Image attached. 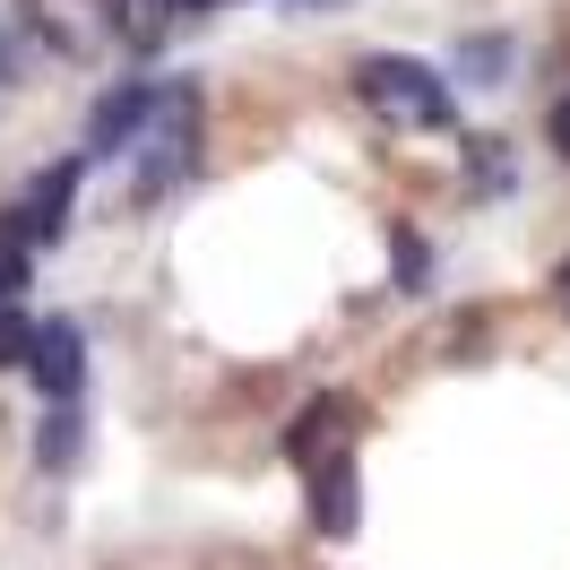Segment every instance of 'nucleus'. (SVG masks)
<instances>
[{
  "instance_id": "nucleus-1",
  "label": "nucleus",
  "mask_w": 570,
  "mask_h": 570,
  "mask_svg": "<svg viewBox=\"0 0 570 570\" xmlns=\"http://www.w3.org/2000/svg\"><path fill=\"white\" fill-rule=\"evenodd\" d=\"M355 87H363V105L381 112V121H397V130H450V121H459V105H450V78L424 70V61L372 52V61H355Z\"/></svg>"
},
{
  "instance_id": "nucleus-2",
  "label": "nucleus",
  "mask_w": 570,
  "mask_h": 570,
  "mask_svg": "<svg viewBox=\"0 0 570 570\" xmlns=\"http://www.w3.org/2000/svg\"><path fill=\"white\" fill-rule=\"evenodd\" d=\"M294 459L312 466V519H321V535H355V510H363V493H355V450H294Z\"/></svg>"
},
{
  "instance_id": "nucleus-3",
  "label": "nucleus",
  "mask_w": 570,
  "mask_h": 570,
  "mask_svg": "<svg viewBox=\"0 0 570 570\" xmlns=\"http://www.w3.org/2000/svg\"><path fill=\"white\" fill-rule=\"evenodd\" d=\"M36 27L52 36V52H105L121 36V9L112 0H36Z\"/></svg>"
},
{
  "instance_id": "nucleus-4",
  "label": "nucleus",
  "mask_w": 570,
  "mask_h": 570,
  "mask_svg": "<svg viewBox=\"0 0 570 570\" xmlns=\"http://www.w3.org/2000/svg\"><path fill=\"white\" fill-rule=\"evenodd\" d=\"M27 372H36V390L61 406V397H78V381H87V346H78L70 321H36V337H27Z\"/></svg>"
},
{
  "instance_id": "nucleus-5",
  "label": "nucleus",
  "mask_w": 570,
  "mask_h": 570,
  "mask_svg": "<svg viewBox=\"0 0 570 570\" xmlns=\"http://www.w3.org/2000/svg\"><path fill=\"white\" fill-rule=\"evenodd\" d=\"M147 105H156V87H121V96H105V112H96V130H87V147L105 156V147H121V139H139V121H147Z\"/></svg>"
},
{
  "instance_id": "nucleus-6",
  "label": "nucleus",
  "mask_w": 570,
  "mask_h": 570,
  "mask_svg": "<svg viewBox=\"0 0 570 570\" xmlns=\"http://www.w3.org/2000/svg\"><path fill=\"white\" fill-rule=\"evenodd\" d=\"M70 190H78V165H52V174L36 181V208L18 216V225H27V243H52V234H61V208H70Z\"/></svg>"
},
{
  "instance_id": "nucleus-7",
  "label": "nucleus",
  "mask_w": 570,
  "mask_h": 570,
  "mask_svg": "<svg viewBox=\"0 0 570 570\" xmlns=\"http://www.w3.org/2000/svg\"><path fill=\"white\" fill-rule=\"evenodd\" d=\"M78 441H87V424H78V397H61V406H52V424H43V466H70L78 459Z\"/></svg>"
},
{
  "instance_id": "nucleus-8",
  "label": "nucleus",
  "mask_w": 570,
  "mask_h": 570,
  "mask_svg": "<svg viewBox=\"0 0 570 570\" xmlns=\"http://www.w3.org/2000/svg\"><path fill=\"white\" fill-rule=\"evenodd\" d=\"M459 70H466V78H501V70H510V43H501V36H466Z\"/></svg>"
},
{
  "instance_id": "nucleus-9",
  "label": "nucleus",
  "mask_w": 570,
  "mask_h": 570,
  "mask_svg": "<svg viewBox=\"0 0 570 570\" xmlns=\"http://www.w3.org/2000/svg\"><path fill=\"white\" fill-rule=\"evenodd\" d=\"M27 337H36V321H27L18 303H0V363H18V355H27Z\"/></svg>"
},
{
  "instance_id": "nucleus-10",
  "label": "nucleus",
  "mask_w": 570,
  "mask_h": 570,
  "mask_svg": "<svg viewBox=\"0 0 570 570\" xmlns=\"http://www.w3.org/2000/svg\"><path fill=\"white\" fill-rule=\"evenodd\" d=\"M424 234H415V225H397V285H424Z\"/></svg>"
},
{
  "instance_id": "nucleus-11",
  "label": "nucleus",
  "mask_w": 570,
  "mask_h": 570,
  "mask_svg": "<svg viewBox=\"0 0 570 570\" xmlns=\"http://www.w3.org/2000/svg\"><path fill=\"white\" fill-rule=\"evenodd\" d=\"M553 147H562V156H570V96H562V105H553Z\"/></svg>"
},
{
  "instance_id": "nucleus-12",
  "label": "nucleus",
  "mask_w": 570,
  "mask_h": 570,
  "mask_svg": "<svg viewBox=\"0 0 570 570\" xmlns=\"http://www.w3.org/2000/svg\"><path fill=\"white\" fill-rule=\"evenodd\" d=\"M562 294H570V268H562Z\"/></svg>"
}]
</instances>
